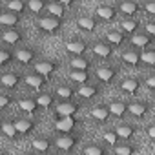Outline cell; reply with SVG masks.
Returning <instances> with one entry per match:
<instances>
[{
  "instance_id": "cell-2",
  "label": "cell",
  "mask_w": 155,
  "mask_h": 155,
  "mask_svg": "<svg viewBox=\"0 0 155 155\" xmlns=\"http://www.w3.org/2000/svg\"><path fill=\"white\" fill-rule=\"evenodd\" d=\"M64 49H66V53H68L71 58H73V57H86L90 46H88V42L82 40V38H69V40L64 44Z\"/></svg>"
},
{
  "instance_id": "cell-43",
  "label": "cell",
  "mask_w": 155,
  "mask_h": 155,
  "mask_svg": "<svg viewBox=\"0 0 155 155\" xmlns=\"http://www.w3.org/2000/svg\"><path fill=\"white\" fill-rule=\"evenodd\" d=\"M144 29H146V31H144L146 35H150L151 38H155V20L146 22V24H144Z\"/></svg>"
},
{
  "instance_id": "cell-42",
  "label": "cell",
  "mask_w": 155,
  "mask_h": 155,
  "mask_svg": "<svg viewBox=\"0 0 155 155\" xmlns=\"http://www.w3.org/2000/svg\"><path fill=\"white\" fill-rule=\"evenodd\" d=\"M11 102H15V99L9 93H2V95H0V108H2V110H6L8 106H11Z\"/></svg>"
},
{
  "instance_id": "cell-15",
  "label": "cell",
  "mask_w": 155,
  "mask_h": 155,
  "mask_svg": "<svg viewBox=\"0 0 155 155\" xmlns=\"http://www.w3.org/2000/svg\"><path fill=\"white\" fill-rule=\"evenodd\" d=\"M22 15H17L13 11H2L0 13V26H4L6 29H17V26L20 24Z\"/></svg>"
},
{
  "instance_id": "cell-4",
  "label": "cell",
  "mask_w": 155,
  "mask_h": 155,
  "mask_svg": "<svg viewBox=\"0 0 155 155\" xmlns=\"http://www.w3.org/2000/svg\"><path fill=\"white\" fill-rule=\"evenodd\" d=\"M91 53L95 55V57H99V58H102V60H110L111 57H113V53H115V46H111L108 40H97L93 46H91Z\"/></svg>"
},
{
  "instance_id": "cell-12",
  "label": "cell",
  "mask_w": 155,
  "mask_h": 155,
  "mask_svg": "<svg viewBox=\"0 0 155 155\" xmlns=\"http://www.w3.org/2000/svg\"><path fill=\"white\" fill-rule=\"evenodd\" d=\"M108 108H110L111 117H117V119H124V115L130 113V102H126L122 99H113L108 104Z\"/></svg>"
},
{
  "instance_id": "cell-7",
  "label": "cell",
  "mask_w": 155,
  "mask_h": 155,
  "mask_svg": "<svg viewBox=\"0 0 155 155\" xmlns=\"http://www.w3.org/2000/svg\"><path fill=\"white\" fill-rule=\"evenodd\" d=\"M60 68V62L58 60H51V58H44V60H38L37 64H35V73H40V75H44L46 79L49 75H53V73H57V69Z\"/></svg>"
},
{
  "instance_id": "cell-45",
  "label": "cell",
  "mask_w": 155,
  "mask_h": 155,
  "mask_svg": "<svg viewBox=\"0 0 155 155\" xmlns=\"http://www.w3.org/2000/svg\"><path fill=\"white\" fill-rule=\"evenodd\" d=\"M144 84H146V88H148L150 91H155V75H150L148 79L144 81Z\"/></svg>"
},
{
  "instance_id": "cell-38",
  "label": "cell",
  "mask_w": 155,
  "mask_h": 155,
  "mask_svg": "<svg viewBox=\"0 0 155 155\" xmlns=\"http://www.w3.org/2000/svg\"><path fill=\"white\" fill-rule=\"evenodd\" d=\"M48 4H49V2H44V0H29V2H28V8H29L31 13L40 15V13L48 11Z\"/></svg>"
},
{
  "instance_id": "cell-24",
  "label": "cell",
  "mask_w": 155,
  "mask_h": 155,
  "mask_svg": "<svg viewBox=\"0 0 155 155\" xmlns=\"http://www.w3.org/2000/svg\"><path fill=\"white\" fill-rule=\"evenodd\" d=\"M51 146H53V142H51V139H48V137H37V139L31 140V148H33V151L38 153V155L49 153Z\"/></svg>"
},
{
  "instance_id": "cell-47",
  "label": "cell",
  "mask_w": 155,
  "mask_h": 155,
  "mask_svg": "<svg viewBox=\"0 0 155 155\" xmlns=\"http://www.w3.org/2000/svg\"><path fill=\"white\" fill-rule=\"evenodd\" d=\"M24 155H38V153H35V151H33V153H24Z\"/></svg>"
},
{
  "instance_id": "cell-1",
  "label": "cell",
  "mask_w": 155,
  "mask_h": 155,
  "mask_svg": "<svg viewBox=\"0 0 155 155\" xmlns=\"http://www.w3.org/2000/svg\"><path fill=\"white\" fill-rule=\"evenodd\" d=\"M37 26L42 33H48V35H55L62 29L64 26V18H57V17H51V15H42L38 20H37Z\"/></svg>"
},
{
  "instance_id": "cell-22",
  "label": "cell",
  "mask_w": 155,
  "mask_h": 155,
  "mask_svg": "<svg viewBox=\"0 0 155 155\" xmlns=\"http://www.w3.org/2000/svg\"><path fill=\"white\" fill-rule=\"evenodd\" d=\"M120 58H122V62H124L126 66H130V68H139V66L142 64V53H139V51H135V49L124 51V53L120 55Z\"/></svg>"
},
{
  "instance_id": "cell-9",
  "label": "cell",
  "mask_w": 155,
  "mask_h": 155,
  "mask_svg": "<svg viewBox=\"0 0 155 155\" xmlns=\"http://www.w3.org/2000/svg\"><path fill=\"white\" fill-rule=\"evenodd\" d=\"M117 13H119V9H117V6H113V4H102V6H99L97 11H95L97 18H99L101 22H111V20H115V18H117Z\"/></svg>"
},
{
  "instance_id": "cell-10",
  "label": "cell",
  "mask_w": 155,
  "mask_h": 155,
  "mask_svg": "<svg viewBox=\"0 0 155 155\" xmlns=\"http://www.w3.org/2000/svg\"><path fill=\"white\" fill-rule=\"evenodd\" d=\"M117 9L120 15H126V18H135V15H139V11L142 9V6L135 0H126V2H119Z\"/></svg>"
},
{
  "instance_id": "cell-11",
  "label": "cell",
  "mask_w": 155,
  "mask_h": 155,
  "mask_svg": "<svg viewBox=\"0 0 155 155\" xmlns=\"http://www.w3.org/2000/svg\"><path fill=\"white\" fill-rule=\"evenodd\" d=\"M37 58V51L33 48H20L15 51V60L22 66H29V64H37L35 62Z\"/></svg>"
},
{
  "instance_id": "cell-6",
  "label": "cell",
  "mask_w": 155,
  "mask_h": 155,
  "mask_svg": "<svg viewBox=\"0 0 155 155\" xmlns=\"http://www.w3.org/2000/svg\"><path fill=\"white\" fill-rule=\"evenodd\" d=\"M22 81H24V77L18 71H8V73H4L2 77H0V84H2L6 90H9V91L18 90V86H20Z\"/></svg>"
},
{
  "instance_id": "cell-31",
  "label": "cell",
  "mask_w": 155,
  "mask_h": 155,
  "mask_svg": "<svg viewBox=\"0 0 155 155\" xmlns=\"http://www.w3.org/2000/svg\"><path fill=\"white\" fill-rule=\"evenodd\" d=\"M6 9H8V11H13V13H17V15H24L26 11H29L26 0H9V2L6 4Z\"/></svg>"
},
{
  "instance_id": "cell-33",
  "label": "cell",
  "mask_w": 155,
  "mask_h": 155,
  "mask_svg": "<svg viewBox=\"0 0 155 155\" xmlns=\"http://www.w3.org/2000/svg\"><path fill=\"white\" fill-rule=\"evenodd\" d=\"M139 150L137 144H131V142H122V144H117L115 146V155H135Z\"/></svg>"
},
{
  "instance_id": "cell-14",
  "label": "cell",
  "mask_w": 155,
  "mask_h": 155,
  "mask_svg": "<svg viewBox=\"0 0 155 155\" xmlns=\"http://www.w3.org/2000/svg\"><path fill=\"white\" fill-rule=\"evenodd\" d=\"M26 35L20 29H4L2 31V42L6 46H18L20 42H24Z\"/></svg>"
},
{
  "instance_id": "cell-20",
  "label": "cell",
  "mask_w": 155,
  "mask_h": 155,
  "mask_svg": "<svg viewBox=\"0 0 155 155\" xmlns=\"http://www.w3.org/2000/svg\"><path fill=\"white\" fill-rule=\"evenodd\" d=\"M17 104H18V110L24 111V113H28V115H35L40 110L37 99H31V97H22V99H18Z\"/></svg>"
},
{
  "instance_id": "cell-25",
  "label": "cell",
  "mask_w": 155,
  "mask_h": 155,
  "mask_svg": "<svg viewBox=\"0 0 155 155\" xmlns=\"http://www.w3.org/2000/svg\"><path fill=\"white\" fill-rule=\"evenodd\" d=\"M120 91L122 93H126V95H130V97H133V95H137L139 93V90H140V81L139 79H124L122 82H120Z\"/></svg>"
},
{
  "instance_id": "cell-35",
  "label": "cell",
  "mask_w": 155,
  "mask_h": 155,
  "mask_svg": "<svg viewBox=\"0 0 155 155\" xmlns=\"http://www.w3.org/2000/svg\"><path fill=\"white\" fill-rule=\"evenodd\" d=\"M55 93H40L38 97H37V102H38V106H40V110H49L53 104H55Z\"/></svg>"
},
{
  "instance_id": "cell-21",
  "label": "cell",
  "mask_w": 155,
  "mask_h": 155,
  "mask_svg": "<svg viewBox=\"0 0 155 155\" xmlns=\"http://www.w3.org/2000/svg\"><path fill=\"white\" fill-rule=\"evenodd\" d=\"M148 113H150V104L146 101H133V102H130V115L131 117L142 119Z\"/></svg>"
},
{
  "instance_id": "cell-13",
  "label": "cell",
  "mask_w": 155,
  "mask_h": 155,
  "mask_svg": "<svg viewBox=\"0 0 155 155\" xmlns=\"http://www.w3.org/2000/svg\"><path fill=\"white\" fill-rule=\"evenodd\" d=\"M24 82H26V86L29 88V90H35V91H38V90H42L46 84H48V79L44 75H40V73H29V75H26L24 77Z\"/></svg>"
},
{
  "instance_id": "cell-26",
  "label": "cell",
  "mask_w": 155,
  "mask_h": 155,
  "mask_svg": "<svg viewBox=\"0 0 155 155\" xmlns=\"http://www.w3.org/2000/svg\"><path fill=\"white\" fill-rule=\"evenodd\" d=\"M104 40H108L115 48H120V46H124L128 42V35H124L120 29H115V31H108L106 37H104Z\"/></svg>"
},
{
  "instance_id": "cell-19",
  "label": "cell",
  "mask_w": 155,
  "mask_h": 155,
  "mask_svg": "<svg viewBox=\"0 0 155 155\" xmlns=\"http://www.w3.org/2000/svg\"><path fill=\"white\" fill-rule=\"evenodd\" d=\"M75 95H77V88H73L71 84H58V86L55 88V97L60 99L62 102L73 101Z\"/></svg>"
},
{
  "instance_id": "cell-3",
  "label": "cell",
  "mask_w": 155,
  "mask_h": 155,
  "mask_svg": "<svg viewBox=\"0 0 155 155\" xmlns=\"http://www.w3.org/2000/svg\"><path fill=\"white\" fill-rule=\"evenodd\" d=\"M81 110V104L75 101H68V102H58L55 106V117L57 119H73Z\"/></svg>"
},
{
  "instance_id": "cell-8",
  "label": "cell",
  "mask_w": 155,
  "mask_h": 155,
  "mask_svg": "<svg viewBox=\"0 0 155 155\" xmlns=\"http://www.w3.org/2000/svg\"><path fill=\"white\" fill-rule=\"evenodd\" d=\"M97 79H99V82H102V84H111L115 79H117V75H119V68H115V66H101V68H97Z\"/></svg>"
},
{
  "instance_id": "cell-46",
  "label": "cell",
  "mask_w": 155,
  "mask_h": 155,
  "mask_svg": "<svg viewBox=\"0 0 155 155\" xmlns=\"http://www.w3.org/2000/svg\"><path fill=\"white\" fill-rule=\"evenodd\" d=\"M146 135H148L151 140H155V124H151V126L146 128Z\"/></svg>"
},
{
  "instance_id": "cell-23",
  "label": "cell",
  "mask_w": 155,
  "mask_h": 155,
  "mask_svg": "<svg viewBox=\"0 0 155 155\" xmlns=\"http://www.w3.org/2000/svg\"><path fill=\"white\" fill-rule=\"evenodd\" d=\"M90 115H91V119L95 120V122H108V119L111 117V113H110V108H108V104H99V106H95V108H91V111H90Z\"/></svg>"
},
{
  "instance_id": "cell-48",
  "label": "cell",
  "mask_w": 155,
  "mask_h": 155,
  "mask_svg": "<svg viewBox=\"0 0 155 155\" xmlns=\"http://www.w3.org/2000/svg\"><path fill=\"white\" fill-rule=\"evenodd\" d=\"M2 155H9V153H8V151H2Z\"/></svg>"
},
{
  "instance_id": "cell-17",
  "label": "cell",
  "mask_w": 155,
  "mask_h": 155,
  "mask_svg": "<svg viewBox=\"0 0 155 155\" xmlns=\"http://www.w3.org/2000/svg\"><path fill=\"white\" fill-rule=\"evenodd\" d=\"M99 18L97 17H91V15H82L77 18V26H79V29L86 31V33H93L97 28H99Z\"/></svg>"
},
{
  "instance_id": "cell-36",
  "label": "cell",
  "mask_w": 155,
  "mask_h": 155,
  "mask_svg": "<svg viewBox=\"0 0 155 155\" xmlns=\"http://www.w3.org/2000/svg\"><path fill=\"white\" fill-rule=\"evenodd\" d=\"M2 133H4L8 139H11V140H17V139L20 137V133L17 131L13 120H4V122H2Z\"/></svg>"
},
{
  "instance_id": "cell-5",
  "label": "cell",
  "mask_w": 155,
  "mask_h": 155,
  "mask_svg": "<svg viewBox=\"0 0 155 155\" xmlns=\"http://www.w3.org/2000/svg\"><path fill=\"white\" fill-rule=\"evenodd\" d=\"M81 142V137L79 135H73V133H62L55 139V146L62 151H71L77 144Z\"/></svg>"
},
{
  "instance_id": "cell-39",
  "label": "cell",
  "mask_w": 155,
  "mask_h": 155,
  "mask_svg": "<svg viewBox=\"0 0 155 155\" xmlns=\"http://www.w3.org/2000/svg\"><path fill=\"white\" fill-rule=\"evenodd\" d=\"M102 140H104L108 146H117V144H120V142H119L120 139H119L115 128H113V130H106V131L102 133Z\"/></svg>"
},
{
  "instance_id": "cell-37",
  "label": "cell",
  "mask_w": 155,
  "mask_h": 155,
  "mask_svg": "<svg viewBox=\"0 0 155 155\" xmlns=\"http://www.w3.org/2000/svg\"><path fill=\"white\" fill-rule=\"evenodd\" d=\"M69 79L73 82H77L79 86H84V84H90V73L88 71H71Z\"/></svg>"
},
{
  "instance_id": "cell-18",
  "label": "cell",
  "mask_w": 155,
  "mask_h": 155,
  "mask_svg": "<svg viewBox=\"0 0 155 155\" xmlns=\"http://www.w3.org/2000/svg\"><path fill=\"white\" fill-rule=\"evenodd\" d=\"M77 95H79L81 99H88V101H91V99H95V97H99L101 95V86L99 84H84V86H77Z\"/></svg>"
},
{
  "instance_id": "cell-44",
  "label": "cell",
  "mask_w": 155,
  "mask_h": 155,
  "mask_svg": "<svg viewBox=\"0 0 155 155\" xmlns=\"http://www.w3.org/2000/svg\"><path fill=\"white\" fill-rule=\"evenodd\" d=\"M142 9H144L148 15H153V17H155V0H150V2H146V4L142 6Z\"/></svg>"
},
{
  "instance_id": "cell-29",
  "label": "cell",
  "mask_w": 155,
  "mask_h": 155,
  "mask_svg": "<svg viewBox=\"0 0 155 155\" xmlns=\"http://www.w3.org/2000/svg\"><path fill=\"white\" fill-rule=\"evenodd\" d=\"M139 28H140V22H139L137 18H124V20L120 22V31H122L124 35H130V38H131L133 35H137Z\"/></svg>"
},
{
  "instance_id": "cell-30",
  "label": "cell",
  "mask_w": 155,
  "mask_h": 155,
  "mask_svg": "<svg viewBox=\"0 0 155 155\" xmlns=\"http://www.w3.org/2000/svg\"><path fill=\"white\" fill-rule=\"evenodd\" d=\"M46 13L51 15V17H57V18H64V17H66V4L62 2V0H57V2H49Z\"/></svg>"
},
{
  "instance_id": "cell-28",
  "label": "cell",
  "mask_w": 155,
  "mask_h": 155,
  "mask_svg": "<svg viewBox=\"0 0 155 155\" xmlns=\"http://www.w3.org/2000/svg\"><path fill=\"white\" fill-rule=\"evenodd\" d=\"M71 71H90L91 69V60L88 57H73L69 60Z\"/></svg>"
},
{
  "instance_id": "cell-32",
  "label": "cell",
  "mask_w": 155,
  "mask_h": 155,
  "mask_svg": "<svg viewBox=\"0 0 155 155\" xmlns=\"http://www.w3.org/2000/svg\"><path fill=\"white\" fill-rule=\"evenodd\" d=\"M130 40H131V44H133L135 48H144V49L153 42V38H151L150 35H146V33H137V35H133Z\"/></svg>"
},
{
  "instance_id": "cell-16",
  "label": "cell",
  "mask_w": 155,
  "mask_h": 155,
  "mask_svg": "<svg viewBox=\"0 0 155 155\" xmlns=\"http://www.w3.org/2000/svg\"><path fill=\"white\" fill-rule=\"evenodd\" d=\"M13 122H15V128H17V131L20 133V137L33 133L35 128H37V122H35L33 119H28V117H18V119H15Z\"/></svg>"
},
{
  "instance_id": "cell-34",
  "label": "cell",
  "mask_w": 155,
  "mask_h": 155,
  "mask_svg": "<svg viewBox=\"0 0 155 155\" xmlns=\"http://www.w3.org/2000/svg\"><path fill=\"white\" fill-rule=\"evenodd\" d=\"M106 148L99 142H90L82 148V155H106Z\"/></svg>"
},
{
  "instance_id": "cell-40",
  "label": "cell",
  "mask_w": 155,
  "mask_h": 155,
  "mask_svg": "<svg viewBox=\"0 0 155 155\" xmlns=\"http://www.w3.org/2000/svg\"><path fill=\"white\" fill-rule=\"evenodd\" d=\"M11 60H15V51L11 48H2L0 49V66H8Z\"/></svg>"
},
{
  "instance_id": "cell-41",
  "label": "cell",
  "mask_w": 155,
  "mask_h": 155,
  "mask_svg": "<svg viewBox=\"0 0 155 155\" xmlns=\"http://www.w3.org/2000/svg\"><path fill=\"white\" fill-rule=\"evenodd\" d=\"M142 64L155 68V49H144L142 53Z\"/></svg>"
},
{
  "instance_id": "cell-27",
  "label": "cell",
  "mask_w": 155,
  "mask_h": 155,
  "mask_svg": "<svg viewBox=\"0 0 155 155\" xmlns=\"http://www.w3.org/2000/svg\"><path fill=\"white\" fill-rule=\"evenodd\" d=\"M115 131H117V135H119L120 140L130 142V140L135 137V133H137V126H131V124H119V126L115 128Z\"/></svg>"
}]
</instances>
